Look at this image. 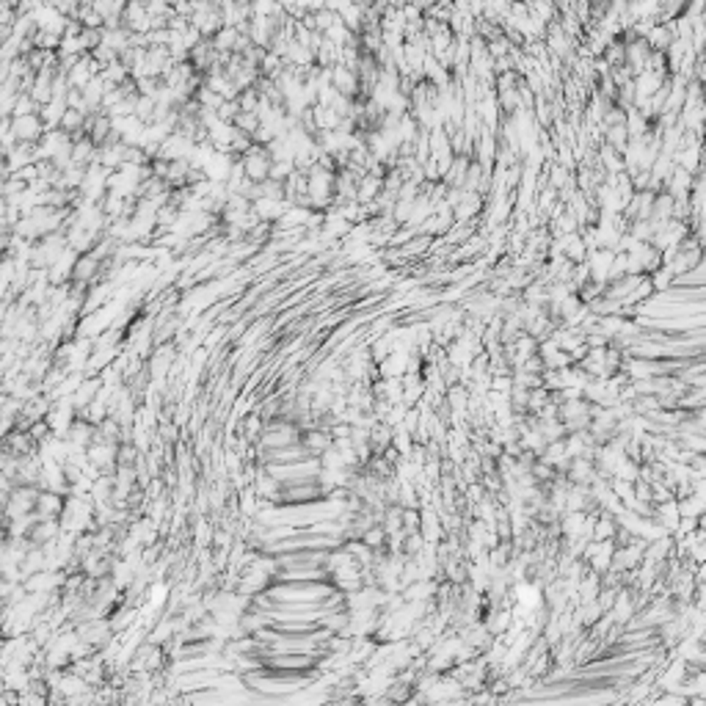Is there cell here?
I'll use <instances>...</instances> for the list:
<instances>
[{
	"instance_id": "obj_23",
	"label": "cell",
	"mask_w": 706,
	"mask_h": 706,
	"mask_svg": "<svg viewBox=\"0 0 706 706\" xmlns=\"http://www.w3.org/2000/svg\"><path fill=\"white\" fill-rule=\"evenodd\" d=\"M670 218H673V196L668 191H657L654 193V202H651L648 221L651 224H662V221H670Z\"/></svg>"
},
{
	"instance_id": "obj_3",
	"label": "cell",
	"mask_w": 706,
	"mask_h": 706,
	"mask_svg": "<svg viewBox=\"0 0 706 706\" xmlns=\"http://www.w3.org/2000/svg\"><path fill=\"white\" fill-rule=\"evenodd\" d=\"M328 75H331V86L342 97H348V100H365V89H362V80H359L356 69L345 67V64H334V67L328 69Z\"/></svg>"
},
{
	"instance_id": "obj_32",
	"label": "cell",
	"mask_w": 706,
	"mask_h": 706,
	"mask_svg": "<svg viewBox=\"0 0 706 706\" xmlns=\"http://www.w3.org/2000/svg\"><path fill=\"white\" fill-rule=\"evenodd\" d=\"M610 488L615 491V497L621 500L624 508H632V505H635V483H632V480L610 478Z\"/></svg>"
},
{
	"instance_id": "obj_27",
	"label": "cell",
	"mask_w": 706,
	"mask_h": 706,
	"mask_svg": "<svg viewBox=\"0 0 706 706\" xmlns=\"http://www.w3.org/2000/svg\"><path fill=\"white\" fill-rule=\"evenodd\" d=\"M67 111V100L64 97H53L50 102H45L42 108H39V116H42V122H45V127H58V122H61V116Z\"/></svg>"
},
{
	"instance_id": "obj_9",
	"label": "cell",
	"mask_w": 706,
	"mask_h": 706,
	"mask_svg": "<svg viewBox=\"0 0 706 706\" xmlns=\"http://www.w3.org/2000/svg\"><path fill=\"white\" fill-rule=\"evenodd\" d=\"M100 75V64L92 58V53H83L72 67L67 69V83L69 89H83L92 77Z\"/></svg>"
},
{
	"instance_id": "obj_40",
	"label": "cell",
	"mask_w": 706,
	"mask_h": 706,
	"mask_svg": "<svg viewBox=\"0 0 706 706\" xmlns=\"http://www.w3.org/2000/svg\"><path fill=\"white\" fill-rule=\"evenodd\" d=\"M312 14H315V28H318L320 33H326L331 25L340 23V14H337V11H331V9H326V6L318 9V11H312Z\"/></svg>"
},
{
	"instance_id": "obj_28",
	"label": "cell",
	"mask_w": 706,
	"mask_h": 706,
	"mask_svg": "<svg viewBox=\"0 0 706 706\" xmlns=\"http://www.w3.org/2000/svg\"><path fill=\"white\" fill-rule=\"evenodd\" d=\"M86 119L89 114H83V111H75V108H67L64 116H61V122H58V127L69 133V136H83V130H86Z\"/></svg>"
},
{
	"instance_id": "obj_31",
	"label": "cell",
	"mask_w": 706,
	"mask_h": 706,
	"mask_svg": "<svg viewBox=\"0 0 706 706\" xmlns=\"http://www.w3.org/2000/svg\"><path fill=\"white\" fill-rule=\"evenodd\" d=\"M138 456H141V450L136 447L133 439H124L116 444V466H136Z\"/></svg>"
},
{
	"instance_id": "obj_1",
	"label": "cell",
	"mask_w": 706,
	"mask_h": 706,
	"mask_svg": "<svg viewBox=\"0 0 706 706\" xmlns=\"http://www.w3.org/2000/svg\"><path fill=\"white\" fill-rule=\"evenodd\" d=\"M188 23L193 25L205 39H210L224 25L221 23V11H218V0H193V11H191Z\"/></svg>"
},
{
	"instance_id": "obj_45",
	"label": "cell",
	"mask_w": 706,
	"mask_h": 706,
	"mask_svg": "<svg viewBox=\"0 0 706 706\" xmlns=\"http://www.w3.org/2000/svg\"><path fill=\"white\" fill-rule=\"evenodd\" d=\"M397 6H403V3H417V0H395Z\"/></svg>"
},
{
	"instance_id": "obj_2",
	"label": "cell",
	"mask_w": 706,
	"mask_h": 706,
	"mask_svg": "<svg viewBox=\"0 0 706 706\" xmlns=\"http://www.w3.org/2000/svg\"><path fill=\"white\" fill-rule=\"evenodd\" d=\"M237 160H240V166H243V171H246V177H249L251 183L268 180V171H271V163L274 160H271V152H268L265 144H251Z\"/></svg>"
},
{
	"instance_id": "obj_30",
	"label": "cell",
	"mask_w": 706,
	"mask_h": 706,
	"mask_svg": "<svg viewBox=\"0 0 706 706\" xmlns=\"http://www.w3.org/2000/svg\"><path fill=\"white\" fill-rule=\"evenodd\" d=\"M193 100H196V105H199L202 111H218V108L224 105V97H221L218 92H213V89H210V86H205V83H202V86L196 89Z\"/></svg>"
},
{
	"instance_id": "obj_43",
	"label": "cell",
	"mask_w": 706,
	"mask_h": 706,
	"mask_svg": "<svg viewBox=\"0 0 706 706\" xmlns=\"http://www.w3.org/2000/svg\"><path fill=\"white\" fill-rule=\"evenodd\" d=\"M28 433H31V439H33L36 444H39V442H45L47 436H53V433H50V425H47V419H36V422H31Z\"/></svg>"
},
{
	"instance_id": "obj_22",
	"label": "cell",
	"mask_w": 706,
	"mask_h": 706,
	"mask_svg": "<svg viewBox=\"0 0 706 706\" xmlns=\"http://www.w3.org/2000/svg\"><path fill=\"white\" fill-rule=\"evenodd\" d=\"M94 160H97V144H94L92 138L86 136V133L72 138V163L89 169Z\"/></svg>"
},
{
	"instance_id": "obj_33",
	"label": "cell",
	"mask_w": 706,
	"mask_h": 706,
	"mask_svg": "<svg viewBox=\"0 0 706 706\" xmlns=\"http://www.w3.org/2000/svg\"><path fill=\"white\" fill-rule=\"evenodd\" d=\"M133 116H138L144 124H152V122H155V97H144V94H138Z\"/></svg>"
},
{
	"instance_id": "obj_5",
	"label": "cell",
	"mask_w": 706,
	"mask_h": 706,
	"mask_svg": "<svg viewBox=\"0 0 706 706\" xmlns=\"http://www.w3.org/2000/svg\"><path fill=\"white\" fill-rule=\"evenodd\" d=\"M9 130L14 141H28V144H36L39 138L45 136V122L39 114H25V116H9Z\"/></svg>"
},
{
	"instance_id": "obj_41",
	"label": "cell",
	"mask_w": 706,
	"mask_h": 706,
	"mask_svg": "<svg viewBox=\"0 0 706 706\" xmlns=\"http://www.w3.org/2000/svg\"><path fill=\"white\" fill-rule=\"evenodd\" d=\"M61 45V36L58 33H50V31H39L36 28V33H33V47H39V50H58Z\"/></svg>"
},
{
	"instance_id": "obj_44",
	"label": "cell",
	"mask_w": 706,
	"mask_h": 706,
	"mask_svg": "<svg viewBox=\"0 0 706 706\" xmlns=\"http://www.w3.org/2000/svg\"><path fill=\"white\" fill-rule=\"evenodd\" d=\"M6 527H9V513H6V508L0 505V533H6Z\"/></svg>"
},
{
	"instance_id": "obj_29",
	"label": "cell",
	"mask_w": 706,
	"mask_h": 706,
	"mask_svg": "<svg viewBox=\"0 0 706 706\" xmlns=\"http://www.w3.org/2000/svg\"><path fill=\"white\" fill-rule=\"evenodd\" d=\"M601 144L613 146L615 152H624L629 144V133L624 124H613V127H601Z\"/></svg>"
},
{
	"instance_id": "obj_26",
	"label": "cell",
	"mask_w": 706,
	"mask_h": 706,
	"mask_svg": "<svg viewBox=\"0 0 706 706\" xmlns=\"http://www.w3.org/2000/svg\"><path fill=\"white\" fill-rule=\"evenodd\" d=\"M370 456H381L384 450H387L389 444H392V425L387 422H375L373 428H370Z\"/></svg>"
},
{
	"instance_id": "obj_21",
	"label": "cell",
	"mask_w": 706,
	"mask_h": 706,
	"mask_svg": "<svg viewBox=\"0 0 706 706\" xmlns=\"http://www.w3.org/2000/svg\"><path fill=\"white\" fill-rule=\"evenodd\" d=\"M50 406H53V395L50 392H36V395H31L23 403L20 414H23L28 422H36V419H45Z\"/></svg>"
},
{
	"instance_id": "obj_12",
	"label": "cell",
	"mask_w": 706,
	"mask_h": 706,
	"mask_svg": "<svg viewBox=\"0 0 706 706\" xmlns=\"http://www.w3.org/2000/svg\"><path fill=\"white\" fill-rule=\"evenodd\" d=\"M64 502H67L64 494H58L53 488H39V497H36V508L33 510H36L39 519H58L61 510H64Z\"/></svg>"
},
{
	"instance_id": "obj_38",
	"label": "cell",
	"mask_w": 706,
	"mask_h": 706,
	"mask_svg": "<svg viewBox=\"0 0 706 706\" xmlns=\"http://www.w3.org/2000/svg\"><path fill=\"white\" fill-rule=\"evenodd\" d=\"M25 114H39V102L31 97L28 92L17 94V100H14V111L11 116H25Z\"/></svg>"
},
{
	"instance_id": "obj_14",
	"label": "cell",
	"mask_w": 706,
	"mask_h": 706,
	"mask_svg": "<svg viewBox=\"0 0 706 706\" xmlns=\"http://www.w3.org/2000/svg\"><path fill=\"white\" fill-rule=\"evenodd\" d=\"M287 199H265V196H257V199H251V210H254V215L260 218V221H265V224H276L279 218H282V213L287 210Z\"/></svg>"
},
{
	"instance_id": "obj_25",
	"label": "cell",
	"mask_w": 706,
	"mask_h": 706,
	"mask_svg": "<svg viewBox=\"0 0 706 706\" xmlns=\"http://www.w3.org/2000/svg\"><path fill=\"white\" fill-rule=\"evenodd\" d=\"M673 160H676V166L687 169L690 174H701V144H690V146L676 149Z\"/></svg>"
},
{
	"instance_id": "obj_4",
	"label": "cell",
	"mask_w": 706,
	"mask_h": 706,
	"mask_svg": "<svg viewBox=\"0 0 706 706\" xmlns=\"http://www.w3.org/2000/svg\"><path fill=\"white\" fill-rule=\"evenodd\" d=\"M122 28H127L130 33H149L152 31V14L146 9V0H124Z\"/></svg>"
},
{
	"instance_id": "obj_18",
	"label": "cell",
	"mask_w": 706,
	"mask_h": 706,
	"mask_svg": "<svg viewBox=\"0 0 706 706\" xmlns=\"http://www.w3.org/2000/svg\"><path fill=\"white\" fill-rule=\"evenodd\" d=\"M563 475L574 486H591V480L596 478V464L588 458H571Z\"/></svg>"
},
{
	"instance_id": "obj_39",
	"label": "cell",
	"mask_w": 706,
	"mask_h": 706,
	"mask_svg": "<svg viewBox=\"0 0 706 706\" xmlns=\"http://www.w3.org/2000/svg\"><path fill=\"white\" fill-rule=\"evenodd\" d=\"M293 171H296V160H274V163H271L268 177H271V180H279V183H284Z\"/></svg>"
},
{
	"instance_id": "obj_36",
	"label": "cell",
	"mask_w": 706,
	"mask_h": 706,
	"mask_svg": "<svg viewBox=\"0 0 706 706\" xmlns=\"http://www.w3.org/2000/svg\"><path fill=\"white\" fill-rule=\"evenodd\" d=\"M359 541H365L370 549H387L389 535H387V530H384L381 524H373L370 530H365V535H362Z\"/></svg>"
},
{
	"instance_id": "obj_6",
	"label": "cell",
	"mask_w": 706,
	"mask_h": 706,
	"mask_svg": "<svg viewBox=\"0 0 706 706\" xmlns=\"http://www.w3.org/2000/svg\"><path fill=\"white\" fill-rule=\"evenodd\" d=\"M282 17H284V14H282ZM282 17H251L249 25H246V36L251 39V45L265 47V50L274 45Z\"/></svg>"
},
{
	"instance_id": "obj_20",
	"label": "cell",
	"mask_w": 706,
	"mask_h": 706,
	"mask_svg": "<svg viewBox=\"0 0 706 706\" xmlns=\"http://www.w3.org/2000/svg\"><path fill=\"white\" fill-rule=\"evenodd\" d=\"M692 180H695V174H690L687 169L682 166H676L673 171H670V177L662 183V191H668L673 199H679V196H690V188H692Z\"/></svg>"
},
{
	"instance_id": "obj_24",
	"label": "cell",
	"mask_w": 706,
	"mask_h": 706,
	"mask_svg": "<svg viewBox=\"0 0 706 706\" xmlns=\"http://www.w3.org/2000/svg\"><path fill=\"white\" fill-rule=\"evenodd\" d=\"M624 127H626V133H629V138H640V136H646L648 130H651V119L648 116L643 114L640 108H626V116H624Z\"/></svg>"
},
{
	"instance_id": "obj_7",
	"label": "cell",
	"mask_w": 706,
	"mask_h": 706,
	"mask_svg": "<svg viewBox=\"0 0 706 706\" xmlns=\"http://www.w3.org/2000/svg\"><path fill=\"white\" fill-rule=\"evenodd\" d=\"M69 282H80V284H86V287H92L97 282H105V279H102V260H97L92 251L77 254Z\"/></svg>"
},
{
	"instance_id": "obj_19",
	"label": "cell",
	"mask_w": 706,
	"mask_h": 706,
	"mask_svg": "<svg viewBox=\"0 0 706 706\" xmlns=\"http://www.w3.org/2000/svg\"><path fill=\"white\" fill-rule=\"evenodd\" d=\"M94 431H97V425H92L89 419H83V417H75L72 419V425H69V431L64 433V439H67L69 444H75V447H89L94 442Z\"/></svg>"
},
{
	"instance_id": "obj_11",
	"label": "cell",
	"mask_w": 706,
	"mask_h": 706,
	"mask_svg": "<svg viewBox=\"0 0 706 706\" xmlns=\"http://www.w3.org/2000/svg\"><path fill=\"white\" fill-rule=\"evenodd\" d=\"M643 39H646V45L651 47V50L665 53L668 47L673 45V39H679V36H676V23H673V20H668V23H654L646 33H643Z\"/></svg>"
},
{
	"instance_id": "obj_34",
	"label": "cell",
	"mask_w": 706,
	"mask_h": 706,
	"mask_svg": "<svg viewBox=\"0 0 706 706\" xmlns=\"http://www.w3.org/2000/svg\"><path fill=\"white\" fill-rule=\"evenodd\" d=\"M232 124H235L240 133L254 136V133H257V127H260V116L251 114V111H237V116L232 119ZM251 141H254V138H251Z\"/></svg>"
},
{
	"instance_id": "obj_15",
	"label": "cell",
	"mask_w": 706,
	"mask_h": 706,
	"mask_svg": "<svg viewBox=\"0 0 706 706\" xmlns=\"http://www.w3.org/2000/svg\"><path fill=\"white\" fill-rule=\"evenodd\" d=\"M58 535H61V522L58 519H36L25 538L31 544H36V547H45L50 541H55Z\"/></svg>"
},
{
	"instance_id": "obj_35",
	"label": "cell",
	"mask_w": 706,
	"mask_h": 706,
	"mask_svg": "<svg viewBox=\"0 0 706 706\" xmlns=\"http://www.w3.org/2000/svg\"><path fill=\"white\" fill-rule=\"evenodd\" d=\"M249 6L254 17H282L284 14L276 0H249Z\"/></svg>"
},
{
	"instance_id": "obj_10",
	"label": "cell",
	"mask_w": 706,
	"mask_h": 706,
	"mask_svg": "<svg viewBox=\"0 0 706 706\" xmlns=\"http://www.w3.org/2000/svg\"><path fill=\"white\" fill-rule=\"evenodd\" d=\"M218 58H221V53L215 50L213 39H202L193 50H188V61L193 64V69H196L199 75L210 72V69L218 64Z\"/></svg>"
},
{
	"instance_id": "obj_16",
	"label": "cell",
	"mask_w": 706,
	"mask_h": 706,
	"mask_svg": "<svg viewBox=\"0 0 706 706\" xmlns=\"http://www.w3.org/2000/svg\"><path fill=\"white\" fill-rule=\"evenodd\" d=\"M100 389H102V378H100V375H86V378L80 381V387L75 389V392H72V397H69V400H72V406H75V411L86 409L94 397L100 395Z\"/></svg>"
},
{
	"instance_id": "obj_8",
	"label": "cell",
	"mask_w": 706,
	"mask_h": 706,
	"mask_svg": "<svg viewBox=\"0 0 706 706\" xmlns=\"http://www.w3.org/2000/svg\"><path fill=\"white\" fill-rule=\"evenodd\" d=\"M31 14H33V23H36L39 31H50V33L64 36V31H67V25H69V17L67 14H61L58 9L47 6V3H39Z\"/></svg>"
},
{
	"instance_id": "obj_42",
	"label": "cell",
	"mask_w": 706,
	"mask_h": 706,
	"mask_svg": "<svg viewBox=\"0 0 706 706\" xmlns=\"http://www.w3.org/2000/svg\"><path fill=\"white\" fill-rule=\"evenodd\" d=\"M419 530V508H403V533Z\"/></svg>"
},
{
	"instance_id": "obj_13",
	"label": "cell",
	"mask_w": 706,
	"mask_h": 706,
	"mask_svg": "<svg viewBox=\"0 0 706 706\" xmlns=\"http://www.w3.org/2000/svg\"><path fill=\"white\" fill-rule=\"evenodd\" d=\"M331 433L326 431V428H320V425H315V428H306V431H301V436H298V444L306 450V456H312V458H318L326 447H331Z\"/></svg>"
},
{
	"instance_id": "obj_37",
	"label": "cell",
	"mask_w": 706,
	"mask_h": 706,
	"mask_svg": "<svg viewBox=\"0 0 706 706\" xmlns=\"http://www.w3.org/2000/svg\"><path fill=\"white\" fill-rule=\"evenodd\" d=\"M133 80H136V92L144 97H155L163 89V77H158V75H144V77H133Z\"/></svg>"
},
{
	"instance_id": "obj_17",
	"label": "cell",
	"mask_w": 706,
	"mask_h": 706,
	"mask_svg": "<svg viewBox=\"0 0 706 706\" xmlns=\"http://www.w3.org/2000/svg\"><path fill=\"white\" fill-rule=\"evenodd\" d=\"M309 116H312V130L315 133H323V130H337L342 122V116L328 108V105H320V102H312L309 105Z\"/></svg>"
}]
</instances>
